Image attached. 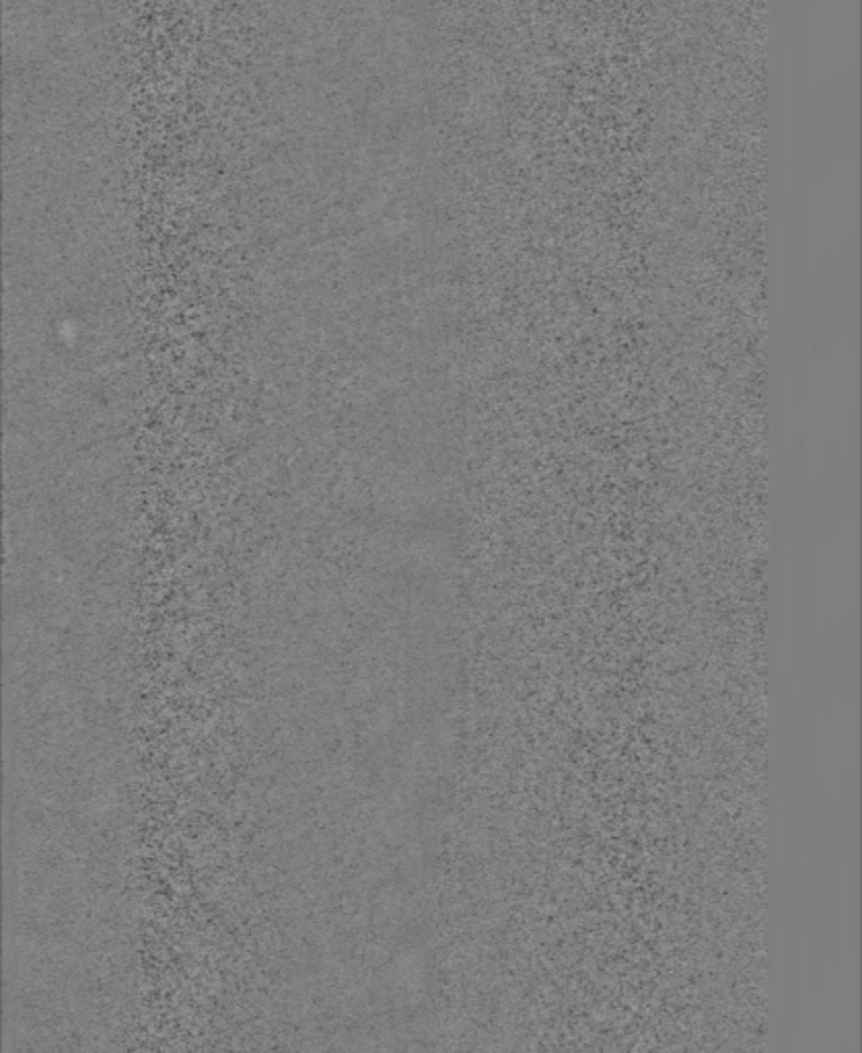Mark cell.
Returning <instances> with one entry per match:
<instances>
[{
  "instance_id": "1",
  "label": "cell",
  "mask_w": 862,
  "mask_h": 1053,
  "mask_svg": "<svg viewBox=\"0 0 862 1053\" xmlns=\"http://www.w3.org/2000/svg\"><path fill=\"white\" fill-rule=\"evenodd\" d=\"M844 478L840 471V459L834 455L832 463L825 465L823 492H821V523L825 535H832V519H838L844 508Z\"/></svg>"
}]
</instances>
